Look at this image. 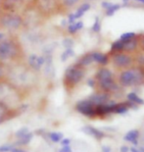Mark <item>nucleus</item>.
<instances>
[{"instance_id":"29","label":"nucleus","mask_w":144,"mask_h":152,"mask_svg":"<svg viewBox=\"0 0 144 152\" xmlns=\"http://www.w3.org/2000/svg\"><path fill=\"white\" fill-rule=\"evenodd\" d=\"M135 37V34L132 33V31H129V33H124L121 35L120 39L123 40V41H127V40H129V39H132V38Z\"/></svg>"},{"instance_id":"7","label":"nucleus","mask_w":144,"mask_h":152,"mask_svg":"<svg viewBox=\"0 0 144 152\" xmlns=\"http://www.w3.org/2000/svg\"><path fill=\"white\" fill-rule=\"evenodd\" d=\"M25 3V0H0V8L3 12L19 13Z\"/></svg>"},{"instance_id":"22","label":"nucleus","mask_w":144,"mask_h":152,"mask_svg":"<svg viewBox=\"0 0 144 152\" xmlns=\"http://www.w3.org/2000/svg\"><path fill=\"white\" fill-rule=\"evenodd\" d=\"M73 56H75V50H73V48H67V49H65L62 52L60 58H61V61H62V62H66L69 58L73 57Z\"/></svg>"},{"instance_id":"21","label":"nucleus","mask_w":144,"mask_h":152,"mask_svg":"<svg viewBox=\"0 0 144 152\" xmlns=\"http://www.w3.org/2000/svg\"><path fill=\"white\" fill-rule=\"evenodd\" d=\"M12 111L13 110L6 108L5 106L0 104V123H2V122H4L5 120H7L9 118V113L12 112Z\"/></svg>"},{"instance_id":"48","label":"nucleus","mask_w":144,"mask_h":152,"mask_svg":"<svg viewBox=\"0 0 144 152\" xmlns=\"http://www.w3.org/2000/svg\"><path fill=\"white\" fill-rule=\"evenodd\" d=\"M1 13H2V10H1V8H0V14H1Z\"/></svg>"},{"instance_id":"19","label":"nucleus","mask_w":144,"mask_h":152,"mask_svg":"<svg viewBox=\"0 0 144 152\" xmlns=\"http://www.w3.org/2000/svg\"><path fill=\"white\" fill-rule=\"evenodd\" d=\"M92 62H93L92 55H91V53H88V54H85L84 56H82L81 59L79 60L78 65L81 66V67H85V66L90 65Z\"/></svg>"},{"instance_id":"14","label":"nucleus","mask_w":144,"mask_h":152,"mask_svg":"<svg viewBox=\"0 0 144 152\" xmlns=\"http://www.w3.org/2000/svg\"><path fill=\"white\" fill-rule=\"evenodd\" d=\"M84 26V25L82 21H76L75 23H73V24H70L67 26V30H68V33L70 34H75L78 33L79 31L82 30Z\"/></svg>"},{"instance_id":"23","label":"nucleus","mask_w":144,"mask_h":152,"mask_svg":"<svg viewBox=\"0 0 144 152\" xmlns=\"http://www.w3.org/2000/svg\"><path fill=\"white\" fill-rule=\"evenodd\" d=\"M33 132H28L27 134L25 135V137H23L22 138H20L17 142H16V144H18V145H27L28 144L31 142V138H33Z\"/></svg>"},{"instance_id":"31","label":"nucleus","mask_w":144,"mask_h":152,"mask_svg":"<svg viewBox=\"0 0 144 152\" xmlns=\"http://www.w3.org/2000/svg\"><path fill=\"white\" fill-rule=\"evenodd\" d=\"M62 44H63V46L66 48H73V40L72 39V38H70V37H66V38H64L63 41H62Z\"/></svg>"},{"instance_id":"35","label":"nucleus","mask_w":144,"mask_h":152,"mask_svg":"<svg viewBox=\"0 0 144 152\" xmlns=\"http://www.w3.org/2000/svg\"><path fill=\"white\" fill-rule=\"evenodd\" d=\"M67 21H68V25L73 24V23L76 22V19L75 17V14H73V13H70V14L68 15V18H67Z\"/></svg>"},{"instance_id":"5","label":"nucleus","mask_w":144,"mask_h":152,"mask_svg":"<svg viewBox=\"0 0 144 152\" xmlns=\"http://www.w3.org/2000/svg\"><path fill=\"white\" fill-rule=\"evenodd\" d=\"M57 5V0H34V7L40 16L52 12Z\"/></svg>"},{"instance_id":"3","label":"nucleus","mask_w":144,"mask_h":152,"mask_svg":"<svg viewBox=\"0 0 144 152\" xmlns=\"http://www.w3.org/2000/svg\"><path fill=\"white\" fill-rule=\"evenodd\" d=\"M84 77V71L82 67L76 65L70 66L67 68L65 76H64V83H65L66 86H75L76 85L81 82L82 77Z\"/></svg>"},{"instance_id":"24","label":"nucleus","mask_w":144,"mask_h":152,"mask_svg":"<svg viewBox=\"0 0 144 152\" xmlns=\"http://www.w3.org/2000/svg\"><path fill=\"white\" fill-rule=\"evenodd\" d=\"M111 50L115 51V52H120V51H123L124 50V41L123 40H117L115 42L112 43L111 45Z\"/></svg>"},{"instance_id":"4","label":"nucleus","mask_w":144,"mask_h":152,"mask_svg":"<svg viewBox=\"0 0 144 152\" xmlns=\"http://www.w3.org/2000/svg\"><path fill=\"white\" fill-rule=\"evenodd\" d=\"M143 79L142 73L138 69H130L121 74L120 82L124 86H132L138 85Z\"/></svg>"},{"instance_id":"49","label":"nucleus","mask_w":144,"mask_h":152,"mask_svg":"<svg viewBox=\"0 0 144 152\" xmlns=\"http://www.w3.org/2000/svg\"><path fill=\"white\" fill-rule=\"evenodd\" d=\"M142 44H143V48H144V40H143V42H142Z\"/></svg>"},{"instance_id":"6","label":"nucleus","mask_w":144,"mask_h":152,"mask_svg":"<svg viewBox=\"0 0 144 152\" xmlns=\"http://www.w3.org/2000/svg\"><path fill=\"white\" fill-rule=\"evenodd\" d=\"M28 67L34 72H39L45 64V56L38 55L36 53H31L27 58Z\"/></svg>"},{"instance_id":"37","label":"nucleus","mask_w":144,"mask_h":152,"mask_svg":"<svg viewBox=\"0 0 144 152\" xmlns=\"http://www.w3.org/2000/svg\"><path fill=\"white\" fill-rule=\"evenodd\" d=\"M60 142H61V144H62V146H66V145H70L71 140H70L69 138H63Z\"/></svg>"},{"instance_id":"17","label":"nucleus","mask_w":144,"mask_h":152,"mask_svg":"<svg viewBox=\"0 0 144 152\" xmlns=\"http://www.w3.org/2000/svg\"><path fill=\"white\" fill-rule=\"evenodd\" d=\"M98 82L103 80H107V79H111L112 77V73L110 70L108 69H100L97 72V75H96Z\"/></svg>"},{"instance_id":"12","label":"nucleus","mask_w":144,"mask_h":152,"mask_svg":"<svg viewBox=\"0 0 144 152\" xmlns=\"http://www.w3.org/2000/svg\"><path fill=\"white\" fill-rule=\"evenodd\" d=\"M138 137H139V132L137 130H132V131L127 132V134L124 135V140L126 141L132 142L133 145H137L138 144V141H137Z\"/></svg>"},{"instance_id":"27","label":"nucleus","mask_w":144,"mask_h":152,"mask_svg":"<svg viewBox=\"0 0 144 152\" xmlns=\"http://www.w3.org/2000/svg\"><path fill=\"white\" fill-rule=\"evenodd\" d=\"M79 1V0H58L60 5H62V6H64V7H67V8H70V7L75 6Z\"/></svg>"},{"instance_id":"40","label":"nucleus","mask_w":144,"mask_h":152,"mask_svg":"<svg viewBox=\"0 0 144 152\" xmlns=\"http://www.w3.org/2000/svg\"><path fill=\"white\" fill-rule=\"evenodd\" d=\"M11 152H28V151H25L24 149H22V148L20 147H14L13 149L11 150Z\"/></svg>"},{"instance_id":"33","label":"nucleus","mask_w":144,"mask_h":152,"mask_svg":"<svg viewBox=\"0 0 144 152\" xmlns=\"http://www.w3.org/2000/svg\"><path fill=\"white\" fill-rule=\"evenodd\" d=\"M101 30V24L99 22V19L98 18H95V21H94V24L92 26V31L94 33H99Z\"/></svg>"},{"instance_id":"43","label":"nucleus","mask_w":144,"mask_h":152,"mask_svg":"<svg viewBox=\"0 0 144 152\" xmlns=\"http://www.w3.org/2000/svg\"><path fill=\"white\" fill-rule=\"evenodd\" d=\"M129 148L127 146H121V152H129Z\"/></svg>"},{"instance_id":"15","label":"nucleus","mask_w":144,"mask_h":152,"mask_svg":"<svg viewBox=\"0 0 144 152\" xmlns=\"http://www.w3.org/2000/svg\"><path fill=\"white\" fill-rule=\"evenodd\" d=\"M92 59L94 62H97L101 65H106L108 63V56L101 52H92Z\"/></svg>"},{"instance_id":"47","label":"nucleus","mask_w":144,"mask_h":152,"mask_svg":"<svg viewBox=\"0 0 144 152\" xmlns=\"http://www.w3.org/2000/svg\"><path fill=\"white\" fill-rule=\"evenodd\" d=\"M138 149L140 152H144V147H140V148H138Z\"/></svg>"},{"instance_id":"18","label":"nucleus","mask_w":144,"mask_h":152,"mask_svg":"<svg viewBox=\"0 0 144 152\" xmlns=\"http://www.w3.org/2000/svg\"><path fill=\"white\" fill-rule=\"evenodd\" d=\"M127 100L130 103H133V104H137V105H143L144 104V100L142 98H140L136 93L134 92H130L127 94Z\"/></svg>"},{"instance_id":"26","label":"nucleus","mask_w":144,"mask_h":152,"mask_svg":"<svg viewBox=\"0 0 144 152\" xmlns=\"http://www.w3.org/2000/svg\"><path fill=\"white\" fill-rule=\"evenodd\" d=\"M129 111V106L127 104H117L116 108L114 110V113L116 114H124Z\"/></svg>"},{"instance_id":"2","label":"nucleus","mask_w":144,"mask_h":152,"mask_svg":"<svg viewBox=\"0 0 144 152\" xmlns=\"http://www.w3.org/2000/svg\"><path fill=\"white\" fill-rule=\"evenodd\" d=\"M25 28L24 16L20 13L3 12L0 14V30L9 34H16Z\"/></svg>"},{"instance_id":"36","label":"nucleus","mask_w":144,"mask_h":152,"mask_svg":"<svg viewBox=\"0 0 144 152\" xmlns=\"http://www.w3.org/2000/svg\"><path fill=\"white\" fill-rule=\"evenodd\" d=\"M59 152H72V148L70 145H66V146H63L61 148Z\"/></svg>"},{"instance_id":"32","label":"nucleus","mask_w":144,"mask_h":152,"mask_svg":"<svg viewBox=\"0 0 144 152\" xmlns=\"http://www.w3.org/2000/svg\"><path fill=\"white\" fill-rule=\"evenodd\" d=\"M7 65L3 63H0V80L5 79L6 76V72H7Z\"/></svg>"},{"instance_id":"30","label":"nucleus","mask_w":144,"mask_h":152,"mask_svg":"<svg viewBox=\"0 0 144 152\" xmlns=\"http://www.w3.org/2000/svg\"><path fill=\"white\" fill-rule=\"evenodd\" d=\"M28 132V128H22L20 129L19 131L16 132V134H15V137L18 138V140H20V138H22L23 137H25V134H27Z\"/></svg>"},{"instance_id":"1","label":"nucleus","mask_w":144,"mask_h":152,"mask_svg":"<svg viewBox=\"0 0 144 152\" xmlns=\"http://www.w3.org/2000/svg\"><path fill=\"white\" fill-rule=\"evenodd\" d=\"M23 56L21 43L14 37H7L0 41V63L18 61Z\"/></svg>"},{"instance_id":"20","label":"nucleus","mask_w":144,"mask_h":152,"mask_svg":"<svg viewBox=\"0 0 144 152\" xmlns=\"http://www.w3.org/2000/svg\"><path fill=\"white\" fill-rule=\"evenodd\" d=\"M137 46V40L132 38V39L124 41V50L126 51H132Z\"/></svg>"},{"instance_id":"16","label":"nucleus","mask_w":144,"mask_h":152,"mask_svg":"<svg viewBox=\"0 0 144 152\" xmlns=\"http://www.w3.org/2000/svg\"><path fill=\"white\" fill-rule=\"evenodd\" d=\"M90 7H91V6H90L89 3H82V4L79 6L78 9H76V11L73 13L76 20H78V19H81L82 16H84L85 13L87 12L89 9H90Z\"/></svg>"},{"instance_id":"41","label":"nucleus","mask_w":144,"mask_h":152,"mask_svg":"<svg viewBox=\"0 0 144 152\" xmlns=\"http://www.w3.org/2000/svg\"><path fill=\"white\" fill-rule=\"evenodd\" d=\"M111 5L112 4H111V3H109V2H102V7L105 8V9H108Z\"/></svg>"},{"instance_id":"46","label":"nucleus","mask_w":144,"mask_h":152,"mask_svg":"<svg viewBox=\"0 0 144 152\" xmlns=\"http://www.w3.org/2000/svg\"><path fill=\"white\" fill-rule=\"evenodd\" d=\"M139 62L141 64H144V55H142V56L139 58Z\"/></svg>"},{"instance_id":"13","label":"nucleus","mask_w":144,"mask_h":152,"mask_svg":"<svg viewBox=\"0 0 144 152\" xmlns=\"http://www.w3.org/2000/svg\"><path fill=\"white\" fill-rule=\"evenodd\" d=\"M82 131L85 132L86 134L93 135V137L95 138H97V140H101V138H103L105 137V134L101 131H99L95 128H92V127H90V126H86V127H84V129H82Z\"/></svg>"},{"instance_id":"28","label":"nucleus","mask_w":144,"mask_h":152,"mask_svg":"<svg viewBox=\"0 0 144 152\" xmlns=\"http://www.w3.org/2000/svg\"><path fill=\"white\" fill-rule=\"evenodd\" d=\"M120 8H121L120 4H112L108 9H106V15L107 16H113Z\"/></svg>"},{"instance_id":"8","label":"nucleus","mask_w":144,"mask_h":152,"mask_svg":"<svg viewBox=\"0 0 144 152\" xmlns=\"http://www.w3.org/2000/svg\"><path fill=\"white\" fill-rule=\"evenodd\" d=\"M76 111L79 112L82 115L86 116V117L92 118V117H94V116H96L95 106L92 104V102L88 99L79 101L76 105Z\"/></svg>"},{"instance_id":"34","label":"nucleus","mask_w":144,"mask_h":152,"mask_svg":"<svg viewBox=\"0 0 144 152\" xmlns=\"http://www.w3.org/2000/svg\"><path fill=\"white\" fill-rule=\"evenodd\" d=\"M14 147H15L14 145H11V144L2 145V146H0V152H11V150Z\"/></svg>"},{"instance_id":"25","label":"nucleus","mask_w":144,"mask_h":152,"mask_svg":"<svg viewBox=\"0 0 144 152\" xmlns=\"http://www.w3.org/2000/svg\"><path fill=\"white\" fill-rule=\"evenodd\" d=\"M49 138L53 142H60L61 140L64 138V135L62 132H49Z\"/></svg>"},{"instance_id":"42","label":"nucleus","mask_w":144,"mask_h":152,"mask_svg":"<svg viewBox=\"0 0 144 152\" xmlns=\"http://www.w3.org/2000/svg\"><path fill=\"white\" fill-rule=\"evenodd\" d=\"M61 26H62V27H67V26H68V21H67V19H63L62 21H61Z\"/></svg>"},{"instance_id":"50","label":"nucleus","mask_w":144,"mask_h":152,"mask_svg":"<svg viewBox=\"0 0 144 152\" xmlns=\"http://www.w3.org/2000/svg\"><path fill=\"white\" fill-rule=\"evenodd\" d=\"M138 1H142V2H144V0H138Z\"/></svg>"},{"instance_id":"9","label":"nucleus","mask_w":144,"mask_h":152,"mask_svg":"<svg viewBox=\"0 0 144 152\" xmlns=\"http://www.w3.org/2000/svg\"><path fill=\"white\" fill-rule=\"evenodd\" d=\"M109 98H110V96H109L107 92H100V93H94V94L90 95L88 100H90L94 106H98L107 103L109 101Z\"/></svg>"},{"instance_id":"10","label":"nucleus","mask_w":144,"mask_h":152,"mask_svg":"<svg viewBox=\"0 0 144 152\" xmlns=\"http://www.w3.org/2000/svg\"><path fill=\"white\" fill-rule=\"evenodd\" d=\"M113 62L118 67H127L132 63V58L124 53H118L113 57Z\"/></svg>"},{"instance_id":"44","label":"nucleus","mask_w":144,"mask_h":152,"mask_svg":"<svg viewBox=\"0 0 144 152\" xmlns=\"http://www.w3.org/2000/svg\"><path fill=\"white\" fill-rule=\"evenodd\" d=\"M129 151L130 152H140L138 148H136V147H134V146L133 147H130L129 148Z\"/></svg>"},{"instance_id":"11","label":"nucleus","mask_w":144,"mask_h":152,"mask_svg":"<svg viewBox=\"0 0 144 152\" xmlns=\"http://www.w3.org/2000/svg\"><path fill=\"white\" fill-rule=\"evenodd\" d=\"M99 85H100V87L105 91H113V90H116L117 88V85L115 83V82L113 80V79H107V80H103L99 82Z\"/></svg>"},{"instance_id":"45","label":"nucleus","mask_w":144,"mask_h":152,"mask_svg":"<svg viewBox=\"0 0 144 152\" xmlns=\"http://www.w3.org/2000/svg\"><path fill=\"white\" fill-rule=\"evenodd\" d=\"M103 152H110V148L106 147V146H103Z\"/></svg>"},{"instance_id":"39","label":"nucleus","mask_w":144,"mask_h":152,"mask_svg":"<svg viewBox=\"0 0 144 152\" xmlns=\"http://www.w3.org/2000/svg\"><path fill=\"white\" fill-rule=\"evenodd\" d=\"M87 85H88V86H90V87H94V86H95V80L93 79H89L87 80Z\"/></svg>"},{"instance_id":"38","label":"nucleus","mask_w":144,"mask_h":152,"mask_svg":"<svg viewBox=\"0 0 144 152\" xmlns=\"http://www.w3.org/2000/svg\"><path fill=\"white\" fill-rule=\"evenodd\" d=\"M7 37H8V35H7V34L5 33V31H0V41L3 40V39H4V38H6Z\"/></svg>"}]
</instances>
